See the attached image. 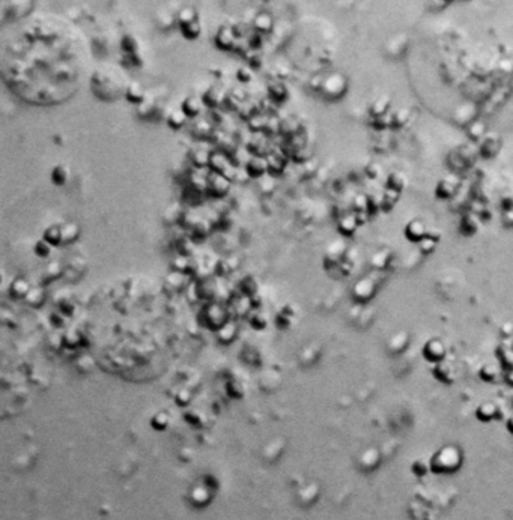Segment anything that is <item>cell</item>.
<instances>
[{"label": "cell", "mask_w": 513, "mask_h": 520, "mask_svg": "<svg viewBox=\"0 0 513 520\" xmlns=\"http://www.w3.org/2000/svg\"><path fill=\"white\" fill-rule=\"evenodd\" d=\"M244 170L247 172V174L250 177H264L265 173L270 170V167H268L267 158H262V157L256 155V157H250L247 160V164H245Z\"/></svg>", "instance_id": "obj_1"}, {"label": "cell", "mask_w": 513, "mask_h": 520, "mask_svg": "<svg viewBox=\"0 0 513 520\" xmlns=\"http://www.w3.org/2000/svg\"><path fill=\"white\" fill-rule=\"evenodd\" d=\"M208 185H209V189L214 195L221 197L229 191L230 179H227L223 173H212L208 179Z\"/></svg>", "instance_id": "obj_2"}, {"label": "cell", "mask_w": 513, "mask_h": 520, "mask_svg": "<svg viewBox=\"0 0 513 520\" xmlns=\"http://www.w3.org/2000/svg\"><path fill=\"white\" fill-rule=\"evenodd\" d=\"M322 87H324V92L327 95H330V96L340 95L343 92V89H345V78L340 74H333V75H330L324 81Z\"/></svg>", "instance_id": "obj_3"}, {"label": "cell", "mask_w": 513, "mask_h": 520, "mask_svg": "<svg viewBox=\"0 0 513 520\" xmlns=\"http://www.w3.org/2000/svg\"><path fill=\"white\" fill-rule=\"evenodd\" d=\"M233 42H235V33L232 30V27H227V26H223L217 35H215V44L218 48L221 50H229L233 47Z\"/></svg>", "instance_id": "obj_4"}, {"label": "cell", "mask_w": 513, "mask_h": 520, "mask_svg": "<svg viewBox=\"0 0 513 520\" xmlns=\"http://www.w3.org/2000/svg\"><path fill=\"white\" fill-rule=\"evenodd\" d=\"M146 92L143 89V86L139 81H131L128 83V86L125 87V96L130 102H136V104H142L146 98Z\"/></svg>", "instance_id": "obj_5"}, {"label": "cell", "mask_w": 513, "mask_h": 520, "mask_svg": "<svg viewBox=\"0 0 513 520\" xmlns=\"http://www.w3.org/2000/svg\"><path fill=\"white\" fill-rule=\"evenodd\" d=\"M202 104L203 101H200L199 98L196 96H187L182 104H181V110L185 113L187 118H197L200 115V110H202Z\"/></svg>", "instance_id": "obj_6"}, {"label": "cell", "mask_w": 513, "mask_h": 520, "mask_svg": "<svg viewBox=\"0 0 513 520\" xmlns=\"http://www.w3.org/2000/svg\"><path fill=\"white\" fill-rule=\"evenodd\" d=\"M251 23H253L256 30L264 32V33L271 32V29L274 26V20H273L271 14H268V12H259L258 15H254Z\"/></svg>", "instance_id": "obj_7"}, {"label": "cell", "mask_w": 513, "mask_h": 520, "mask_svg": "<svg viewBox=\"0 0 513 520\" xmlns=\"http://www.w3.org/2000/svg\"><path fill=\"white\" fill-rule=\"evenodd\" d=\"M69 179V169L65 164H57L51 170V180L54 185H65Z\"/></svg>", "instance_id": "obj_8"}, {"label": "cell", "mask_w": 513, "mask_h": 520, "mask_svg": "<svg viewBox=\"0 0 513 520\" xmlns=\"http://www.w3.org/2000/svg\"><path fill=\"white\" fill-rule=\"evenodd\" d=\"M230 166L227 158L221 154H211L209 158V167L215 170V173H224V170Z\"/></svg>", "instance_id": "obj_9"}, {"label": "cell", "mask_w": 513, "mask_h": 520, "mask_svg": "<svg viewBox=\"0 0 513 520\" xmlns=\"http://www.w3.org/2000/svg\"><path fill=\"white\" fill-rule=\"evenodd\" d=\"M187 119H188V118H187L185 113L181 110V107L172 110L170 113L167 115V124H169V127H172L173 130H179L181 127H184V124L187 122Z\"/></svg>", "instance_id": "obj_10"}, {"label": "cell", "mask_w": 513, "mask_h": 520, "mask_svg": "<svg viewBox=\"0 0 513 520\" xmlns=\"http://www.w3.org/2000/svg\"><path fill=\"white\" fill-rule=\"evenodd\" d=\"M221 99H223V93H221L220 89L215 87V86L208 87V89L203 92V95H202V101H203L205 104H208V106H217Z\"/></svg>", "instance_id": "obj_11"}, {"label": "cell", "mask_w": 513, "mask_h": 520, "mask_svg": "<svg viewBox=\"0 0 513 520\" xmlns=\"http://www.w3.org/2000/svg\"><path fill=\"white\" fill-rule=\"evenodd\" d=\"M194 21H197V12H196L194 8L185 6V8H182V9L179 11V14H178V23H179L181 27L185 26V24L194 23Z\"/></svg>", "instance_id": "obj_12"}, {"label": "cell", "mask_w": 513, "mask_h": 520, "mask_svg": "<svg viewBox=\"0 0 513 520\" xmlns=\"http://www.w3.org/2000/svg\"><path fill=\"white\" fill-rule=\"evenodd\" d=\"M193 163L197 166V167H205V166H209V158H211V154L208 151H205L203 148H197L193 155Z\"/></svg>", "instance_id": "obj_13"}, {"label": "cell", "mask_w": 513, "mask_h": 520, "mask_svg": "<svg viewBox=\"0 0 513 520\" xmlns=\"http://www.w3.org/2000/svg\"><path fill=\"white\" fill-rule=\"evenodd\" d=\"M268 93L273 99L277 101H283L288 96V89L282 84V83H271L268 86Z\"/></svg>", "instance_id": "obj_14"}, {"label": "cell", "mask_w": 513, "mask_h": 520, "mask_svg": "<svg viewBox=\"0 0 513 520\" xmlns=\"http://www.w3.org/2000/svg\"><path fill=\"white\" fill-rule=\"evenodd\" d=\"M181 32L182 35L187 38V39H196L199 35H200V24H199V20L194 21V23H190V24H185L181 27Z\"/></svg>", "instance_id": "obj_15"}, {"label": "cell", "mask_w": 513, "mask_h": 520, "mask_svg": "<svg viewBox=\"0 0 513 520\" xmlns=\"http://www.w3.org/2000/svg\"><path fill=\"white\" fill-rule=\"evenodd\" d=\"M298 128H300L298 121H295L294 118H286L280 122V133L283 134H295Z\"/></svg>", "instance_id": "obj_16"}, {"label": "cell", "mask_w": 513, "mask_h": 520, "mask_svg": "<svg viewBox=\"0 0 513 520\" xmlns=\"http://www.w3.org/2000/svg\"><path fill=\"white\" fill-rule=\"evenodd\" d=\"M78 235V227L74 223H66L62 226V239L63 241H71Z\"/></svg>", "instance_id": "obj_17"}, {"label": "cell", "mask_w": 513, "mask_h": 520, "mask_svg": "<svg viewBox=\"0 0 513 520\" xmlns=\"http://www.w3.org/2000/svg\"><path fill=\"white\" fill-rule=\"evenodd\" d=\"M44 236L50 241V242H57L62 239V227L59 226H51L48 229H45Z\"/></svg>", "instance_id": "obj_18"}, {"label": "cell", "mask_w": 513, "mask_h": 520, "mask_svg": "<svg viewBox=\"0 0 513 520\" xmlns=\"http://www.w3.org/2000/svg\"><path fill=\"white\" fill-rule=\"evenodd\" d=\"M267 161H268V167L270 170H282L283 166H285V160L282 157H279L277 154H271L267 157Z\"/></svg>", "instance_id": "obj_19"}, {"label": "cell", "mask_w": 513, "mask_h": 520, "mask_svg": "<svg viewBox=\"0 0 513 520\" xmlns=\"http://www.w3.org/2000/svg\"><path fill=\"white\" fill-rule=\"evenodd\" d=\"M259 188H261V191H262L264 194H271V192L274 191V188H276V182H274L273 177L264 176V177H261Z\"/></svg>", "instance_id": "obj_20"}, {"label": "cell", "mask_w": 513, "mask_h": 520, "mask_svg": "<svg viewBox=\"0 0 513 520\" xmlns=\"http://www.w3.org/2000/svg\"><path fill=\"white\" fill-rule=\"evenodd\" d=\"M154 107H155V102H154V98L152 96H149V95H146V98H145V101L142 102V104H139V113L143 116H146V115H149L152 110H154Z\"/></svg>", "instance_id": "obj_21"}, {"label": "cell", "mask_w": 513, "mask_h": 520, "mask_svg": "<svg viewBox=\"0 0 513 520\" xmlns=\"http://www.w3.org/2000/svg\"><path fill=\"white\" fill-rule=\"evenodd\" d=\"M211 131V124L205 119H199L194 124V133L199 136H206Z\"/></svg>", "instance_id": "obj_22"}, {"label": "cell", "mask_w": 513, "mask_h": 520, "mask_svg": "<svg viewBox=\"0 0 513 520\" xmlns=\"http://www.w3.org/2000/svg\"><path fill=\"white\" fill-rule=\"evenodd\" d=\"M122 47L127 53H134L137 50V39L131 35H127L124 39H122Z\"/></svg>", "instance_id": "obj_23"}, {"label": "cell", "mask_w": 513, "mask_h": 520, "mask_svg": "<svg viewBox=\"0 0 513 520\" xmlns=\"http://www.w3.org/2000/svg\"><path fill=\"white\" fill-rule=\"evenodd\" d=\"M251 77H253V72H251V69H250L248 66H239V68L236 69V78H238L239 81L247 83V81L251 80Z\"/></svg>", "instance_id": "obj_24"}, {"label": "cell", "mask_w": 513, "mask_h": 520, "mask_svg": "<svg viewBox=\"0 0 513 520\" xmlns=\"http://www.w3.org/2000/svg\"><path fill=\"white\" fill-rule=\"evenodd\" d=\"M280 122H282V121H279L277 118H270V119L267 121V125H265L267 133L273 134V133L280 131Z\"/></svg>", "instance_id": "obj_25"}, {"label": "cell", "mask_w": 513, "mask_h": 520, "mask_svg": "<svg viewBox=\"0 0 513 520\" xmlns=\"http://www.w3.org/2000/svg\"><path fill=\"white\" fill-rule=\"evenodd\" d=\"M470 133H471L473 137H480L482 133H483V125L480 122H474L471 125V128H470Z\"/></svg>", "instance_id": "obj_26"}]
</instances>
